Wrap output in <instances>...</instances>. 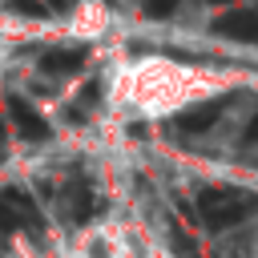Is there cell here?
I'll use <instances>...</instances> for the list:
<instances>
[{
    "label": "cell",
    "instance_id": "obj_1",
    "mask_svg": "<svg viewBox=\"0 0 258 258\" xmlns=\"http://www.w3.org/2000/svg\"><path fill=\"white\" fill-rule=\"evenodd\" d=\"M202 218H206V226L210 230H222V226H234L246 210H242V198L238 194H230V189H206L202 194Z\"/></svg>",
    "mask_w": 258,
    "mask_h": 258
},
{
    "label": "cell",
    "instance_id": "obj_2",
    "mask_svg": "<svg viewBox=\"0 0 258 258\" xmlns=\"http://www.w3.org/2000/svg\"><path fill=\"white\" fill-rule=\"evenodd\" d=\"M0 206L8 210L12 226H24L28 234H44V218H40V210H36V202H32V194H28V189L8 185V189L0 194Z\"/></svg>",
    "mask_w": 258,
    "mask_h": 258
},
{
    "label": "cell",
    "instance_id": "obj_3",
    "mask_svg": "<svg viewBox=\"0 0 258 258\" xmlns=\"http://www.w3.org/2000/svg\"><path fill=\"white\" fill-rule=\"evenodd\" d=\"M60 210H64L69 222H89V218L97 214V198H93V189H89L85 181H73V185L64 189V198H60Z\"/></svg>",
    "mask_w": 258,
    "mask_h": 258
},
{
    "label": "cell",
    "instance_id": "obj_4",
    "mask_svg": "<svg viewBox=\"0 0 258 258\" xmlns=\"http://www.w3.org/2000/svg\"><path fill=\"white\" fill-rule=\"evenodd\" d=\"M105 4L101 0H77V8L69 12V24H73V32L77 36H97V28L105 24Z\"/></svg>",
    "mask_w": 258,
    "mask_h": 258
},
{
    "label": "cell",
    "instance_id": "obj_5",
    "mask_svg": "<svg viewBox=\"0 0 258 258\" xmlns=\"http://www.w3.org/2000/svg\"><path fill=\"white\" fill-rule=\"evenodd\" d=\"M12 117H16V125H20V133L28 137V141H40V137H48V125L24 105V101H12Z\"/></svg>",
    "mask_w": 258,
    "mask_h": 258
},
{
    "label": "cell",
    "instance_id": "obj_6",
    "mask_svg": "<svg viewBox=\"0 0 258 258\" xmlns=\"http://www.w3.org/2000/svg\"><path fill=\"white\" fill-rule=\"evenodd\" d=\"M12 230V218H8V210H0V238Z\"/></svg>",
    "mask_w": 258,
    "mask_h": 258
}]
</instances>
